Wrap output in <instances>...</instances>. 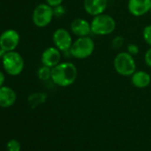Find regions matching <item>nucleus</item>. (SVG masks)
Returning a JSON list of instances; mask_svg holds the SVG:
<instances>
[{
    "instance_id": "obj_1",
    "label": "nucleus",
    "mask_w": 151,
    "mask_h": 151,
    "mask_svg": "<svg viewBox=\"0 0 151 151\" xmlns=\"http://www.w3.org/2000/svg\"><path fill=\"white\" fill-rule=\"evenodd\" d=\"M78 68L70 61L60 62L52 68L51 80L58 86L68 87L73 85L78 78Z\"/></svg>"
},
{
    "instance_id": "obj_2",
    "label": "nucleus",
    "mask_w": 151,
    "mask_h": 151,
    "mask_svg": "<svg viewBox=\"0 0 151 151\" xmlns=\"http://www.w3.org/2000/svg\"><path fill=\"white\" fill-rule=\"evenodd\" d=\"M95 44L92 37H78L70 47L69 52L72 57L78 60H85L89 58L94 52Z\"/></svg>"
},
{
    "instance_id": "obj_3",
    "label": "nucleus",
    "mask_w": 151,
    "mask_h": 151,
    "mask_svg": "<svg viewBox=\"0 0 151 151\" xmlns=\"http://www.w3.org/2000/svg\"><path fill=\"white\" fill-rule=\"evenodd\" d=\"M116 28L115 19L105 13L93 16L91 22L92 33L97 36H107L112 34Z\"/></svg>"
},
{
    "instance_id": "obj_4",
    "label": "nucleus",
    "mask_w": 151,
    "mask_h": 151,
    "mask_svg": "<svg viewBox=\"0 0 151 151\" xmlns=\"http://www.w3.org/2000/svg\"><path fill=\"white\" fill-rule=\"evenodd\" d=\"M113 64L116 72L122 77H131L136 71V61L127 51L118 52L114 59Z\"/></svg>"
},
{
    "instance_id": "obj_5",
    "label": "nucleus",
    "mask_w": 151,
    "mask_h": 151,
    "mask_svg": "<svg viewBox=\"0 0 151 151\" xmlns=\"http://www.w3.org/2000/svg\"><path fill=\"white\" fill-rule=\"evenodd\" d=\"M2 63L5 71L13 77L20 75L25 66L22 56L15 51L7 52L2 58Z\"/></svg>"
},
{
    "instance_id": "obj_6",
    "label": "nucleus",
    "mask_w": 151,
    "mask_h": 151,
    "mask_svg": "<svg viewBox=\"0 0 151 151\" xmlns=\"http://www.w3.org/2000/svg\"><path fill=\"white\" fill-rule=\"evenodd\" d=\"M54 17L53 7L48 4H39L37 6L32 14L33 23L38 28H45L48 26Z\"/></svg>"
},
{
    "instance_id": "obj_7",
    "label": "nucleus",
    "mask_w": 151,
    "mask_h": 151,
    "mask_svg": "<svg viewBox=\"0 0 151 151\" xmlns=\"http://www.w3.org/2000/svg\"><path fill=\"white\" fill-rule=\"evenodd\" d=\"M52 42L54 46L60 52H69L73 44V39L68 30L63 28H59L52 34Z\"/></svg>"
},
{
    "instance_id": "obj_8",
    "label": "nucleus",
    "mask_w": 151,
    "mask_h": 151,
    "mask_svg": "<svg viewBox=\"0 0 151 151\" xmlns=\"http://www.w3.org/2000/svg\"><path fill=\"white\" fill-rule=\"evenodd\" d=\"M20 44V34L15 29H6L0 35V48L6 52L14 51Z\"/></svg>"
},
{
    "instance_id": "obj_9",
    "label": "nucleus",
    "mask_w": 151,
    "mask_h": 151,
    "mask_svg": "<svg viewBox=\"0 0 151 151\" xmlns=\"http://www.w3.org/2000/svg\"><path fill=\"white\" fill-rule=\"evenodd\" d=\"M129 13L135 17H141L150 12L151 0H128Z\"/></svg>"
},
{
    "instance_id": "obj_10",
    "label": "nucleus",
    "mask_w": 151,
    "mask_h": 151,
    "mask_svg": "<svg viewBox=\"0 0 151 151\" xmlns=\"http://www.w3.org/2000/svg\"><path fill=\"white\" fill-rule=\"evenodd\" d=\"M70 31L76 37H87L92 33L91 22L83 18H77L72 21L69 26Z\"/></svg>"
},
{
    "instance_id": "obj_11",
    "label": "nucleus",
    "mask_w": 151,
    "mask_h": 151,
    "mask_svg": "<svg viewBox=\"0 0 151 151\" xmlns=\"http://www.w3.org/2000/svg\"><path fill=\"white\" fill-rule=\"evenodd\" d=\"M61 53L60 51L55 46L46 48L41 55V62L43 65L53 68L60 62Z\"/></svg>"
},
{
    "instance_id": "obj_12",
    "label": "nucleus",
    "mask_w": 151,
    "mask_h": 151,
    "mask_svg": "<svg viewBox=\"0 0 151 151\" xmlns=\"http://www.w3.org/2000/svg\"><path fill=\"white\" fill-rule=\"evenodd\" d=\"M83 5L86 14L92 16H96L106 11L109 0H84Z\"/></svg>"
},
{
    "instance_id": "obj_13",
    "label": "nucleus",
    "mask_w": 151,
    "mask_h": 151,
    "mask_svg": "<svg viewBox=\"0 0 151 151\" xmlns=\"http://www.w3.org/2000/svg\"><path fill=\"white\" fill-rule=\"evenodd\" d=\"M17 100L16 93L9 86L0 87V108L7 109L12 107Z\"/></svg>"
},
{
    "instance_id": "obj_14",
    "label": "nucleus",
    "mask_w": 151,
    "mask_h": 151,
    "mask_svg": "<svg viewBox=\"0 0 151 151\" xmlns=\"http://www.w3.org/2000/svg\"><path fill=\"white\" fill-rule=\"evenodd\" d=\"M131 82L136 88H147L151 83V76L144 70H136L131 76Z\"/></svg>"
},
{
    "instance_id": "obj_15",
    "label": "nucleus",
    "mask_w": 151,
    "mask_h": 151,
    "mask_svg": "<svg viewBox=\"0 0 151 151\" xmlns=\"http://www.w3.org/2000/svg\"><path fill=\"white\" fill-rule=\"evenodd\" d=\"M37 77L40 80L47 81L52 78V68L43 65L37 69Z\"/></svg>"
},
{
    "instance_id": "obj_16",
    "label": "nucleus",
    "mask_w": 151,
    "mask_h": 151,
    "mask_svg": "<svg viewBox=\"0 0 151 151\" xmlns=\"http://www.w3.org/2000/svg\"><path fill=\"white\" fill-rule=\"evenodd\" d=\"M21 149H22L21 143L17 139H12L7 141L6 151H21Z\"/></svg>"
},
{
    "instance_id": "obj_17",
    "label": "nucleus",
    "mask_w": 151,
    "mask_h": 151,
    "mask_svg": "<svg viewBox=\"0 0 151 151\" xmlns=\"http://www.w3.org/2000/svg\"><path fill=\"white\" fill-rule=\"evenodd\" d=\"M142 37H143V40L146 42V44L151 47V24L146 26L143 29Z\"/></svg>"
},
{
    "instance_id": "obj_18",
    "label": "nucleus",
    "mask_w": 151,
    "mask_h": 151,
    "mask_svg": "<svg viewBox=\"0 0 151 151\" xmlns=\"http://www.w3.org/2000/svg\"><path fill=\"white\" fill-rule=\"evenodd\" d=\"M124 42V39L123 37H121V36H116V37H115L112 39V41H111V46H112V48L115 49V50L120 49V48L123 46Z\"/></svg>"
},
{
    "instance_id": "obj_19",
    "label": "nucleus",
    "mask_w": 151,
    "mask_h": 151,
    "mask_svg": "<svg viewBox=\"0 0 151 151\" xmlns=\"http://www.w3.org/2000/svg\"><path fill=\"white\" fill-rule=\"evenodd\" d=\"M127 52L130 54H132V56H134V55H137L139 52V46L137 45L132 43V44L127 45Z\"/></svg>"
},
{
    "instance_id": "obj_20",
    "label": "nucleus",
    "mask_w": 151,
    "mask_h": 151,
    "mask_svg": "<svg viewBox=\"0 0 151 151\" xmlns=\"http://www.w3.org/2000/svg\"><path fill=\"white\" fill-rule=\"evenodd\" d=\"M144 60H145V63L147 67L151 68V47H149L146 52H145V55H144Z\"/></svg>"
},
{
    "instance_id": "obj_21",
    "label": "nucleus",
    "mask_w": 151,
    "mask_h": 151,
    "mask_svg": "<svg viewBox=\"0 0 151 151\" xmlns=\"http://www.w3.org/2000/svg\"><path fill=\"white\" fill-rule=\"evenodd\" d=\"M45 1H46V4H48L52 7H56V6H61L64 0H45Z\"/></svg>"
},
{
    "instance_id": "obj_22",
    "label": "nucleus",
    "mask_w": 151,
    "mask_h": 151,
    "mask_svg": "<svg viewBox=\"0 0 151 151\" xmlns=\"http://www.w3.org/2000/svg\"><path fill=\"white\" fill-rule=\"evenodd\" d=\"M6 81V77H5V74L3 71L0 70V87L3 86Z\"/></svg>"
},
{
    "instance_id": "obj_23",
    "label": "nucleus",
    "mask_w": 151,
    "mask_h": 151,
    "mask_svg": "<svg viewBox=\"0 0 151 151\" xmlns=\"http://www.w3.org/2000/svg\"><path fill=\"white\" fill-rule=\"evenodd\" d=\"M7 52H6L4 49H2V48H0V59H2L4 56H5V54Z\"/></svg>"
},
{
    "instance_id": "obj_24",
    "label": "nucleus",
    "mask_w": 151,
    "mask_h": 151,
    "mask_svg": "<svg viewBox=\"0 0 151 151\" xmlns=\"http://www.w3.org/2000/svg\"><path fill=\"white\" fill-rule=\"evenodd\" d=\"M150 13H151V7H150Z\"/></svg>"
}]
</instances>
